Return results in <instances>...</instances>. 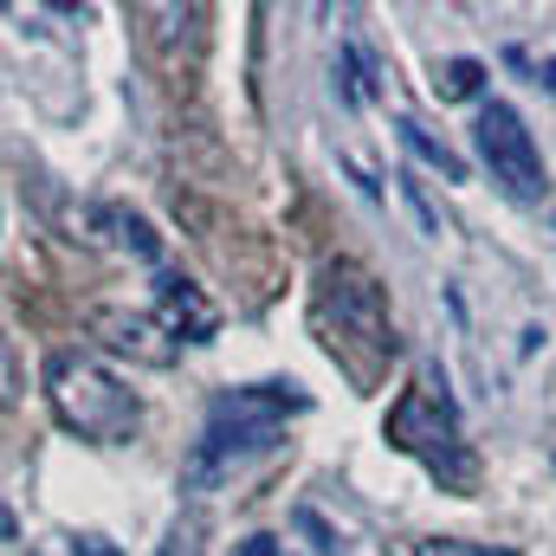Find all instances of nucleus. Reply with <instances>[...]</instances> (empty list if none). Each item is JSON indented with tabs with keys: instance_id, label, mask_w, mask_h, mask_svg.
Returning <instances> with one entry per match:
<instances>
[{
	"instance_id": "obj_5",
	"label": "nucleus",
	"mask_w": 556,
	"mask_h": 556,
	"mask_svg": "<svg viewBox=\"0 0 556 556\" xmlns=\"http://www.w3.org/2000/svg\"><path fill=\"white\" fill-rule=\"evenodd\" d=\"M472 130H479V155H485L492 181H498L511 201H544V188H551L544 149H538V137L525 130L518 104H505V98L479 104V124H472Z\"/></svg>"
},
{
	"instance_id": "obj_12",
	"label": "nucleus",
	"mask_w": 556,
	"mask_h": 556,
	"mask_svg": "<svg viewBox=\"0 0 556 556\" xmlns=\"http://www.w3.org/2000/svg\"><path fill=\"white\" fill-rule=\"evenodd\" d=\"M402 194H408V207H415L420 233H427V240H440V233H446V220H440V207H433V201H427V188H420L415 175H402Z\"/></svg>"
},
{
	"instance_id": "obj_16",
	"label": "nucleus",
	"mask_w": 556,
	"mask_h": 556,
	"mask_svg": "<svg viewBox=\"0 0 556 556\" xmlns=\"http://www.w3.org/2000/svg\"><path fill=\"white\" fill-rule=\"evenodd\" d=\"M538 85H551V91H556V59H544V65H538Z\"/></svg>"
},
{
	"instance_id": "obj_3",
	"label": "nucleus",
	"mask_w": 556,
	"mask_h": 556,
	"mask_svg": "<svg viewBox=\"0 0 556 556\" xmlns=\"http://www.w3.org/2000/svg\"><path fill=\"white\" fill-rule=\"evenodd\" d=\"M46 402H52V415H59L65 433L98 440V446H124L142 427L137 389H124V382H117L98 356H85V350H59V356L46 363Z\"/></svg>"
},
{
	"instance_id": "obj_8",
	"label": "nucleus",
	"mask_w": 556,
	"mask_h": 556,
	"mask_svg": "<svg viewBox=\"0 0 556 556\" xmlns=\"http://www.w3.org/2000/svg\"><path fill=\"white\" fill-rule=\"evenodd\" d=\"M395 130H402V142L415 149V155H420V162H427V168H433V175H440V181H466V162H459V155H453L446 142L433 137L427 124H415V117H402Z\"/></svg>"
},
{
	"instance_id": "obj_14",
	"label": "nucleus",
	"mask_w": 556,
	"mask_h": 556,
	"mask_svg": "<svg viewBox=\"0 0 556 556\" xmlns=\"http://www.w3.org/2000/svg\"><path fill=\"white\" fill-rule=\"evenodd\" d=\"M72 556H117L104 538H72Z\"/></svg>"
},
{
	"instance_id": "obj_4",
	"label": "nucleus",
	"mask_w": 556,
	"mask_h": 556,
	"mask_svg": "<svg viewBox=\"0 0 556 556\" xmlns=\"http://www.w3.org/2000/svg\"><path fill=\"white\" fill-rule=\"evenodd\" d=\"M389 440H395L402 453H420V459H427V472H433L440 485L472 492L479 466H472V453L459 446V415H453L446 382H440V389H433V382L408 389V395L389 408Z\"/></svg>"
},
{
	"instance_id": "obj_15",
	"label": "nucleus",
	"mask_w": 556,
	"mask_h": 556,
	"mask_svg": "<svg viewBox=\"0 0 556 556\" xmlns=\"http://www.w3.org/2000/svg\"><path fill=\"white\" fill-rule=\"evenodd\" d=\"M233 556H278V538H247Z\"/></svg>"
},
{
	"instance_id": "obj_13",
	"label": "nucleus",
	"mask_w": 556,
	"mask_h": 556,
	"mask_svg": "<svg viewBox=\"0 0 556 556\" xmlns=\"http://www.w3.org/2000/svg\"><path fill=\"white\" fill-rule=\"evenodd\" d=\"M408 556H518V551H492V544H466V538H420Z\"/></svg>"
},
{
	"instance_id": "obj_7",
	"label": "nucleus",
	"mask_w": 556,
	"mask_h": 556,
	"mask_svg": "<svg viewBox=\"0 0 556 556\" xmlns=\"http://www.w3.org/2000/svg\"><path fill=\"white\" fill-rule=\"evenodd\" d=\"M104 330H111V350H124V356H142V363H168L175 356L168 343H149V337H168L155 317H104Z\"/></svg>"
},
{
	"instance_id": "obj_9",
	"label": "nucleus",
	"mask_w": 556,
	"mask_h": 556,
	"mask_svg": "<svg viewBox=\"0 0 556 556\" xmlns=\"http://www.w3.org/2000/svg\"><path fill=\"white\" fill-rule=\"evenodd\" d=\"M479 85H485V65H479V59H446V65L433 72V91H440L446 104H459V98H479Z\"/></svg>"
},
{
	"instance_id": "obj_2",
	"label": "nucleus",
	"mask_w": 556,
	"mask_h": 556,
	"mask_svg": "<svg viewBox=\"0 0 556 556\" xmlns=\"http://www.w3.org/2000/svg\"><path fill=\"white\" fill-rule=\"evenodd\" d=\"M311 317H317V330H324V350L343 356L356 376H376V369L402 350V337H395V324H389V291H382V278L369 273V266H356V260H330V266H324V285H317Z\"/></svg>"
},
{
	"instance_id": "obj_6",
	"label": "nucleus",
	"mask_w": 556,
	"mask_h": 556,
	"mask_svg": "<svg viewBox=\"0 0 556 556\" xmlns=\"http://www.w3.org/2000/svg\"><path fill=\"white\" fill-rule=\"evenodd\" d=\"M155 324H162L175 343H214V330H220V311L201 298V285H188V278L162 273V278H155Z\"/></svg>"
},
{
	"instance_id": "obj_1",
	"label": "nucleus",
	"mask_w": 556,
	"mask_h": 556,
	"mask_svg": "<svg viewBox=\"0 0 556 556\" xmlns=\"http://www.w3.org/2000/svg\"><path fill=\"white\" fill-rule=\"evenodd\" d=\"M311 395L285 389V382H260V389H227L214 395L207 408V433L194 440L188 466H181V485L188 492H207L220 479H233L247 459H266L285 433V415H304Z\"/></svg>"
},
{
	"instance_id": "obj_10",
	"label": "nucleus",
	"mask_w": 556,
	"mask_h": 556,
	"mask_svg": "<svg viewBox=\"0 0 556 556\" xmlns=\"http://www.w3.org/2000/svg\"><path fill=\"white\" fill-rule=\"evenodd\" d=\"M98 220H104V227H117V247H130L137 260H162V240L149 233V220H142V214H124V207H104Z\"/></svg>"
},
{
	"instance_id": "obj_11",
	"label": "nucleus",
	"mask_w": 556,
	"mask_h": 556,
	"mask_svg": "<svg viewBox=\"0 0 556 556\" xmlns=\"http://www.w3.org/2000/svg\"><path fill=\"white\" fill-rule=\"evenodd\" d=\"M155 556H207V518H201V511H181V518L168 525V538H162Z\"/></svg>"
}]
</instances>
